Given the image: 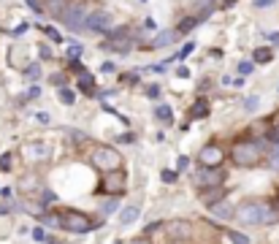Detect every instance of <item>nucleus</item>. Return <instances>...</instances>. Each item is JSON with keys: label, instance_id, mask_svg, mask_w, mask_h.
Masks as SVG:
<instances>
[{"label": "nucleus", "instance_id": "nucleus-1", "mask_svg": "<svg viewBox=\"0 0 279 244\" xmlns=\"http://www.w3.org/2000/svg\"><path fill=\"white\" fill-rule=\"evenodd\" d=\"M230 163L238 168H255L257 163L265 157V144L260 138H236L233 147H230Z\"/></svg>", "mask_w": 279, "mask_h": 244}, {"label": "nucleus", "instance_id": "nucleus-2", "mask_svg": "<svg viewBox=\"0 0 279 244\" xmlns=\"http://www.w3.org/2000/svg\"><path fill=\"white\" fill-rule=\"evenodd\" d=\"M57 217V228H63V230H71V233H90L92 230V217L90 214H84V212H79V209H57L55 212Z\"/></svg>", "mask_w": 279, "mask_h": 244}, {"label": "nucleus", "instance_id": "nucleus-3", "mask_svg": "<svg viewBox=\"0 0 279 244\" xmlns=\"http://www.w3.org/2000/svg\"><path fill=\"white\" fill-rule=\"evenodd\" d=\"M90 163H92V168L95 171H101V174H111V171H119L122 168V155L117 152L114 147H92V152H90Z\"/></svg>", "mask_w": 279, "mask_h": 244}, {"label": "nucleus", "instance_id": "nucleus-4", "mask_svg": "<svg viewBox=\"0 0 279 244\" xmlns=\"http://www.w3.org/2000/svg\"><path fill=\"white\" fill-rule=\"evenodd\" d=\"M125 190H128V174H125V168L103 174L101 184H98V195H111V198H119Z\"/></svg>", "mask_w": 279, "mask_h": 244}, {"label": "nucleus", "instance_id": "nucleus-5", "mask_svg": "<svg viewBox=\"0 0 279 244\" xmlns=\"http://www.w3.org/2000/svg\"><path fill=\"white\" fill-rule=\"evenodd\" d=\"M265 206H268L265 201H255V198H249V201L238 203L233 217H236L238 222H241V225H257V222H263Z\"/></svg>", "mask_w": 279, "mask_h": 244}, {"label": "nucleus", "instance_id": "nucleus-6", "mask_svg": "<svg viewBox=\"0 0 279 244\" xmlns=\"http://www.w3.org/2000/svg\"><path fill=\"white\" fill-rule=\"evenodd\" d=\"M87 17H90L87 3H82V0H74V3H68V6L63 9V14H60V22L68 25L71 30H79V28H84V25H87Z\"/></svg>", "mask_w": 279, "mask_h": 244}, {"label": "nucleus", "instance_id": "nucleus-7", "mask_svg": "<svg viewBox=\"0 0 279 244\" xmlns=\"http://www.w3.org/2000/svg\"><path fill=\"white\" fill-rule=\"evenodd\" d=\"M225 160V149L217 141H209L198 149V166L201 168H220Z\"/></svg>", "mask_w": 279, "mask_h": 244}, {"label": "nucleus", "instance_id": "nucleus-8", "mask_svg": "<svg viewBox=\"0 0 279 244\" xmlns=\"http://www.w3.org/2000/svg\"><path fill=\"white\" fill-rule=\"evenodd\" d=\"M225 182V171L222 168H201L195 174V184L201 190H209V187H222Z\"/></svg>", "mask_w": 279, "mask_h": 244}, {"label": "nucleus", "instance_id": "nucleus-9", "mask_svg": "<svg viewBox=\"0 0 279 244\" xmlns=\"http://www.w3.org/2000/svg\"><path fill=\"white\" fill-rule=\"evenodd\" d=\"M111 22H114V14L101 9V11H90L87 25H84V28H90V30H95V33H111Z\"/></svg>", "mask_w": 279, "mask_h": 244}, {"label": "nucleus", "instance_id": "nucleus-10", "mask_svg": "<svg viewBox=\"0 0 279 244\" xmlns=\"http://www.w3.org/2000/svg\"><path fill=\"white\" fill-rule=\"evenodd\" d=\"M225 193H228L225 187H209V190H201V201L211 209L214 203H220V201L225 198Z\"/></svg>", "mask_w": 279, "mask_h": 244}, {"label": "nucleus", "instance_id": "nucleus-11", "mask_svg": "<svg viewBox=\"0 0 279 244\" xmlns=\"http://www.w3.org/2000/svg\"><path fill=\"white\" fill-rule=\"evenodd\" d=\"M206 17H209V11H201V14H195V17H187V19H182V22L176 25V36H184V33H190V30L195 28L198 22H203Z\"/></svg>", "mask_w": 279, "mask_h": 244}, {"label": "nucleus", "instance_id": "nucleus-12", "mask_svg": "<svg viewBox=\"0 0 279 244\" xmlns=\"http://www.w3.org/2000/svg\"><path fill=\"white\" fill-rule=\"evenodd\" d=\"M9 55H11V60H9V63L14 65V68H28V65H25V63H28V52H25L19 44L11 46V52H9Z\"/></svg>", "mask_w": 279, "mask_h": 244}, {"label": "nucleus", "instance_id": "nucleus-13", "mask_svg": "<svg viewBox=\"0 0 279 244\" xmlns=\"http://www.w3.org/2000/svg\"><path fill=\"white\" fill-rule=\"evenodd\" d=\"M133 44H136V41H133V36H128V38H109V41L103 44V49H114V52H128Z\"/></svg>", "mask_w": 279, "mask_h": 244}, {"label": "nucleus", "instance_id": "nucleus-14", "mask_svg": "<svg viewBox=\"0 0 279 244\" xmlns=\"http://www.w3.org/2000/svg\"><path fill=\"white\" fill-rule=\"evenodd\" d=\"M211 214L220 217V220H230L236 212H233V206H230L228 201H220V203H214V206H211Z\"/></svg>", "mask_w": 279, "mask_h": 244}, {"label": "nucleus", "instance_id": "nucleus-15", "mask_svg": "<svg viewBox=\"0 0 279 244\" xmlns=\"http://www.w3.org/2000/svg\"><path fill=\"white\" fill-rule=\"evenodd\" d=\"M174 38H176V33H174V30H165V33H160L157 38H152L149 46H152V49H160V46H168L171 41H174Z\"/></svg>", "mask_w": 279, "mask_h": 244}, {"label": "nucleus", "instance_id": "nucleus-16", "mask_svg": "<svg viewBox=\"0 0 279 244\" xmlns=\"http://www.w3.org/2000/svg\"><path fill=\"white\" fill-rule=\"evenodd\" d=\"M138 214H141L138 206H125L122 212H119V222H122V225H130L133 220H138Z\"/></svg>", "mask_w": 279, "mask_h": 244}, {"label": "nucleus", "instance_id": "nucleus-17", "mask_svg": "<svg viewBox=\"0 0 279 244\" xmlns=\"http://www.w3.org/2000/svg\"><path fill=\"white\" fill-rule=\"evenodd\" d=\"M79 87H82V92L92 95V92H95V79H92L90 74H82V76H79Z\"/></svg>", "mask_w": 279, "mask_h": 244}, {"label": "nucleus", "instance_id": "nucleus-18", "mask_svg": "<svg viewBox=\"0 0 279 244\" xmlns=\"http://www.w3.org/2000/svg\"><path fill=\"white\" fill-rule=\"evenodd\" d=\"M206 114H209V103L206 101H198L195 106L190 109V117H206Z\"/></svg>", "mask_w": 279, "mask_h": 244}, {"label": "nucleus", "instance_id": "nucleus-19", "mask_svg": "<svg viewBox=\"0 0 279 244\" xmlns=\"http://www.w3.org/2000/svg\"><path fill=\"white\" fill-rule=\"evenodd\" d=\"M155 117H157V120H163V122H171V120H174V114H171L168 106H157L155 109Z\"/></svg>", "mask_w": 279, "mask_h": 244}, {"label": "nucleus", "instance_id": "nucleus-20", "mask_svg": "<svg viewBox=\"0 0 279 244\" xmlns=\"http://www.w3.org/2000/svg\"><path fill=\"white\" fill-rule=\"evenodd\" d=\"M252 57H255V63H268L274 55H271V49H265V46H263V49H255V55H252Z\"/></svg>", "mask_w": 279, "mask_h": 244}, {"label": "nucleus", "instance_id": "nucleus-21", "mask_svg": "<svg viewBox=\"0 0 279 244\" xmlns=\"http://www.w3.org/2000/svg\"><path fill=\"white\" fill-rule=\"evenodd\" d=\"M228 239L233 241V244H249V239L244 233H238V230H228Z\"/></svg>", "mask_w": 279, "mask_h": 244}, {"label": "nucleus", "instance_id": "nucleus-22", "mask_svg": "<svg viewBox=\"0 0 279 244\" xmlns=\"http://www.w3.org/2000/svg\"><path fill=\"white\" fill-rule=\"evenodd\" d=\"M103 214H111V212H117V209H119V201L117 198H109V201H103Z\"/></svg>", "mask_w": 279, "mask_h": 244}, {"label": "nucleus", "instance_id": "nucleus-23", "mask_svg": "<svg viewBox=\"0 0 279 244\" xmlns=\"http://www.w3.org/2000/svg\"><path fill=\"white\" fill-rule=\"evenodd\" d=\"M28 3L38 11V14H46V3H49V0H28Z\"/></svg>", "mask_w": 279, "mask_h": 244}, {"label": "nucleus", "instance_id": "nucleus-24", "mask_svg": "<svg viewBox=\"0 0 279 244\" xmlns=\"http://www.w3.org/2000/svg\"><path fill=\"white\" fill-rule=\"evenodd\" d=\"M25 76H28V79H38V76H41V68H38V65H28V68H25Z\"/></svg>", "mask_w": 279, "mask_h": 244}, {"label": "nucleus", "instance_id": "nucleus-25", "mask_svg": "<svg viewBox=\"0 0 279 244\" xmlns=\"http://www.w3.org/2000/svg\"><path fill=\"white\" fill-rule=\"evenodd\" d=\"M60 98H63V103H68V106H71V103H74V90H60Z\"/></svg>", "mask_w": 279, "mask_h": 244}, {"label": "nucleus", "instance_id": "nucleus-26", "mask_svg": "<svg viewBox=\"0 0 279 244\" xmlns=\"http://www.w3.org/2000/svg\"><path fill=\"white\" fill-rule=\"evenodd\" d=\"M268 160H271V166H274V168H279V141L274 144V149H271V157H268Z\"/></svg>", "mask_w": 279, "mask_h": 244}, {"label": "nucleus", "instance_id": "nucleus-27", "mask_svg": "<svg viewBox=\"0 0 279 244\" xmlns=\"http://www.w3.org/2000/svg\"><path fill=\"white\" fill-rule=\"evenodd\" d=\"M0 168H3V171H11V155H3V157H0Z\"/></svg>", "mask_w": 279, "mask_h": 244}, {"label": "nucleus", "instance_id": "nucleus-28", "mask_svg": "<svg viewBox=\"0 0 279 244\" xmlns=\"http://www.w3.org/2000/svg\"><path fill=\"white\" fill-rule=\"evenodd\" d=\"M163 182H176V171H163Z\"/></svg>", "mask_w": 279, "mask_h": 244}, {"label": "nucleus", "instance_id": "nucleus-29", "mask_svg": "<svg viewBox=\"0 0 279 244\" xmlns=\"http://www.w3.org/2000/svg\"><path fill=\"white\" fill-rule=\"evenodd\" d=\"M41 198H44V203H46V201L52 203V201H57V195L52 193V190H44V193H41Z\"/></svg>", "mask_w": 279, "mask_h": 244}, {"label": "nucleus", "instance_id": "nucleus-30", "mask_svg": "<svg viewBox=\"0 0 279 244\" xmlns=\"http://www.w3.org/2000/svg\"><path fill=\"white\" fill-rule=\"evenodd\" d=\"M190 52H192V44H184V49L179 52V57H176V60H184V57H187Z\"/></svg>", "mask_w": 279, "mask_h": 244}, {"label": "nucleus", "instance_id": "nucleus-31", "mask_svg": "<svg viewBox=\"0 0 279 244\" xmlns=\"http://www.w3.org/2000/svg\"><path fill=\"white\" fill-rule=\"evenodd\" d=\"M46 36H49L52 41H60V38H63V36H60V33H57L55 28H46Z\"/></svg>", "mask_w": 279, "mask_h": 244}, {"label": "nucleus", "instance_id": "nucleus-32", "mask_svg": "<svg viewBox=\"0 0 279 244\" xmlns=\"http://www.w3.org/2000/svg\"><path fill=\"white\" fill-rule=\"evenodd\" d=\"M128 244H152V239L149 236H138V239H130Z\"/></svg>", "mask_w": 279, "mask_h": 244}, {"label": "nucleus", "instance_id": "nucleus-33", "mask_svg": "<svg viewBox=\"0 0 279 244\" xmlns=\"http://www.w3.org/2000/svg\"><path fill=\"white\" fill-rule=\"evenodd\" d=\"M187 163H190V160H187V157H184V155H182V157H179V160H176V171L187 168Z\"/></svg>", "mask_w": 279, "mask_h": 244}, {"label": "nucleus", "instance_id": "nucleus-34", "mask_svg": "<svg viewBox=\"0 0 279 244\" xmlns=\"http://www.w3.org/2000/svg\"><path fill=\"white\" fill-rule=\"evenodd\" d=\"M38 49H41V57H46V60H49V57H52V49H49V46H46V44H41V46H38Z\"/></svg>", "mask_w": 279, "mask_h": 244}, {"label": "nucleus", "instance_id": "nucleus-35", "mask_svg": "<svg viewBox=\"0 0 279 244\" xmlns=\"http://www.w3.org/2000/svg\"><path fill=\"white\" fill-rule=\"evenodd\" d=\"M63 82H65L63 74H55V76H52V84H57V87H63Z\"/></svg>", "mask_w": 279, "mask_h": 244}, {"label": "nucleus", "instance_id": "nucleus-36", "mask_svg": "<svg viewBox=\"0 0 279 244\" xmlns=\"http://www.w3.org/2000/svg\"><path fill=\"white\" fill-rule=\"evenodd\" d=\"M33 236H36V241H46V233H44L41 228H36V230H33Z\"/></svg>", "mask_w": 279, "mask_h": 244}, {"label": "nucleus", "instance_id": "nucleus-37", "mask_svg": "<svg viewBox=\"0 0 279 244\" xmlns=\"http://www.w3.org/2000/svg\"><path fill=\"white\" fill-rule=\"evenodd\" d=\"M249 71H252V63H241V65H238V74H249Z\"/></svg>", "mask_w": 279, "mask_h": 244}, {"label": "nucleus", "instance_id": "nucleus-38", "mask_svg": "<svg viewBox=\"0 0 279 244\" xmlns=\"http://www.w3.org/2000/svg\"><path fill=\"white\" fill-rule=\"evenodd\" d=\"M136 82H138L136 74H128V76H125V84H136Z\"/></svg>", "mask_w": 279, "mask_h": 244}, {"label": "nucleus", "instance_id": "nucleus-39", "mask_svg": "<svg viewBox=\"0 0 279 244\" xmlns=\"http://www.w3.org/2000/svg\"><path fill=\"white\" fill-rule=\"evenodd\" d=\"M247 109H249V111L257 109V98H247Z\"/></svg>", "mask_w": 279, "mask_h": 244}, {"label": "nucleus", "instance_id": "nucleus-40", "mask_svg": "<svg viewBox=\"0 0 279 244\" xmlns=\"http://www.w3.org/2000/svg\"><path fill=\"white\" fill-rule=\"evenodd\" d=\"M11 212V206H9V203H0V214H9Z\"/></svg>", "mask_w": 279, "mask_h": 244}, {"label": "nucleus", "instance_id": "nucleus-41", "mask_svg": "<svg viewBox=\"0 0 279 244\" xmlns=\"http://www.w3.org/2000/svg\"><path fill=\"white\" fill-rule=\"evenodd\" d=\"M274 0H255V6H271Z\"/></svg>", "mask_w": 279, "mask_h": 244}, {"label": "nucleus", "instance_id": "nucleus-42", "mask_svg": "<svg viewBox=\"0 0 279 244\" xmlns=\"http://www.w3.org/2000/svg\"><path fill=\"white\" fill-rule=\"evenodd\" d=\"M276 209H279V198H276Z\"/></svg>", "mask_w": 279, "mask_h": 244}]
</instances>
